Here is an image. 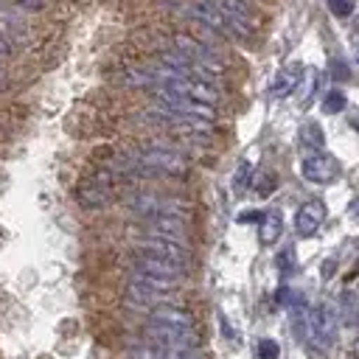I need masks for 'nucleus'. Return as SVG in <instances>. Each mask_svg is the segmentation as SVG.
Returning a JSON list of instances; mask_svg holds the SVG:
<instances>
[{
  "instance_id": "nucleus-20",
  "label": "nucleus",
  "mask_w": 359,
  "mask_h": 359,
  "mask_svg": "<svg viewBox=\"0 0 359 359\" xmlns=\"http://www.w3.org/2000/svg\"><path fill=\"white\" fill-rule=\"evenodd\" d=\"M331 76H334L337 81H339V79H345V81H348V79H351V67H348L345 62L334 59V62H331Z\"/></svg>"
},
{
  "instance_id": "nucleus-12",
  "label": "nucleus",
  "mask_w": 359,
  "mask_h": 359,
  "mask_svg": "<svg viewBox=\"0 0 359 359\" xmlns=\"http://www.w3.org/2000/svg\"><path fill=\"white\" fill-rule=\"evenodd\" d=\"M149 317H151V323H165V325L194 328V314H191V311H185V309H180V306H171V303L151 309V311H149Z\"/></svg>"
},
{
  "instance_id": "nucleus-3",
  "label": "nucleus",
  "mask_w": 359,
  "mask_h": 359,
  "mask_svg": "<svg viewBox=\"0 0 359 359\" xmlns=\"http://www.w3.org/2000/svg\"><path fill=\"white\" fill-rule=\"evenodd\" d=\"M112 194H115V174L109 168H95L90 177L81 180L76 199L84 208H104L112 199Z\"/></svg>"
},
{
  "instance_id": "nucleus-8",
  "label": "nucleus",
  "mask_w": 359,
  "mask_h": 359,
  "mask_svg": "<svg viewBox=\"0 0 359 359\" xmlns=\"http://www.w3.org/2000/svg\"><path fill=\"white\" fill-rule=\"evenodd\" d=\"M143 222H146L149 236H165V238H174V241H182V244H185V236H188V222H185V216L157 213V216H146Z\"/></svg>"
},
{
  "instance_id": "nucleus-21",
  "label": "nucleus",
  "mask_w": 359,
  "mask_h": 359,
  "mask_svg": "<svg viewBox=\"0 0 359 359\" xmlns=\"http://www.w3.org/2000/svg\"><path fill=\"white\" fill-rule=\"evenodd\" d=\"M278 266H280L283 272H289V269L294 266V264H292V247H286V250L278 255Z\"/></svg>"
},
{
  "instance_id": "nucleus-14",
  "label": "nucleus",
  "mask_w": 359,
  "mask_h": 359,
  "mask_svg": "<svg viewBox=\"0 0 359 359\" xmlns=\"http://www.w3.org/2000/svg\"><path fill=\"white\" fill-rule=\"evenodd\" d=\"M297 140H300V146L306 151H323V146H325V135H323L320 123H314V121H309V123L300 126Z\"/></svg>"
},
{
  "instance_id": "nucleus-15",
  "label": "nucleus",
  "mask_w": 359,
  "mask_h": 359,
  "mask_svg": "<svg viewBox=\"0 0 359 359\" xmlns=\"http://www.w3.org/2000/svg\"><path fill=\"white\" fill-rule=\"evenodd\" d=\"M250 185H252V165L247 160H241L238 168H236V177H233V191L236 194H244Z\"/></svg>"
},
{
  "instance_id": "nucleus-19",
  "label": "nucleus",
  "mask_w": 359,
  "mask_h": 359,
  "mask_svg": "<svg viewBox=\"0 0 359 359\" xmlns=\"http://www.w3.org/2000/svg\"><path fill=\"white\" fill-rule=\"evenodd\" d=\"M252 185H255V191H258L261 196H269V194H272V188H275V177H272V174H266V171H261V174L255 177V182H252Z\"/></svg>"
},
{
  "instance_id": "nucleus-1",
  "label": "nucleus",
  "mask_w": 359,
  "mask_h": 359,
  "mask_svg": "<svg viewBox=\"0 0 359 359\" xmlns=\"http://www.w3.org/2000/svg\"><path fill=\"white\" fill-rule=\"evenodd\" d=\"M337 328H339V311L334 303L323 300L317 303L314 309H309V317H306V331H303V342L309 348H323L328 351L334 337H337Z\"/></svg>"
},
{
  "instance_id": "nucleus-9",
  "label": "nucleus",
  "mask_w": 359,
  "mask_h": 359,
  "mask_svg": "<svg viewBox=\"0 0 359 359\" xmlns=\"http://www.w3.org/2000/svg\"><path fill=\"white\" fill-rule=\"evenodd\" d=\"M323 219H325V205H323L320 199L303 202V205L297 208V213H294V230H297V236H300V238H311V236L320 230Z\"/></svg>"
},
{
  "instance_id": "nucleus-13",
  "label": "nucleus",
  "mask_w": 359,
  "mask_h": 359,
  "mask_svg": "<svg viewBox=\"0 0 359 359\" xmlns=\"http://www.w3.org/2000/svg\"><path fill=\"white\" fill-rule=\"evenodd\" d=\"M280 233H283V219H280V213L278 210H266L264 216H261V222H258V238H261V244H275L278 238H280Z\"/></svg>"
},
{
  "instance_id": "nucleus-16",
  "label": "nucleus",
  "mask_w": 359,
  "mask_h": 359,
  "mask_svg": "<svg viewBox=\"0 0 359 359\" xmlns=\"http://www.w3.org/2000/svg\"><path fill=\"white\" fill-rule=\"evenodd\" d=\"M345 93L342 90H331V93H325V98H323V112H328V115H337V112H342L345 109Z\"/></svg>"
},
{
  "instance_id": "nucleus-7",
  "label": "nucleus",
  "mask_w": 359,
  "mask_h": 359,
  "mask_svg": "<svg viewBox=\"0 0 359 359\" xmlns=\"http://www.w3.org/2000/svg\"><path fill=\"white\" fill-rule=\"evenodd\" d=\"M135 272L140 275H151V278H163V280H182L188 266L182 264H174V261H165V258H157V255H149V252H137L135 261H132Z\"/></svg>"
},
{
  "instance_id": "nucleus-17",
  "label": "nucleus",
  "mask_w": 359,
  "mask_h": 359,
  "mask_svg": "<svg viewBox=\"0 0 359 359\" xmlns=\"http://www.w3.org/2000/svg\"><path fill=\"white\" fill-rule=\"evenodd\" d=\"M325 3H328V11L334 17H339V20H348L353 14V8H356V0H325Z\"/></svg>"
},
{
  "instance_id": "nucleus-18",
  "label": "nucleus",
  "mask_w": 359,
  "mask_h": 359,
  "mask_svg": "<svg viewBox=\"0 0 359 359\" xmlns=\"http://www.w3.org/2000/svg\"><path fill=\"white\" fill-rule=\"evenodd\" d=\"M255 356L258 359H278L280 356V348H278L275 339H261L258 348H255Z\"/></svg>"
},
{
  "instance_id": "nucleus-6",
  "label": "nucleus",
  "mask_w": 359,
  "mask_h": 359,
  "mask_svg": "<svg viewBox=\"0 0 359 359\" xmlns=\"http://www.w3.org/2000/svg\"><path fill=\"white\" fill-rule=\"evenodd\" d=\"M137 252H149V255H157V258H165V261H174V264H182L188 266L191 261V252L182 241H174V238H165V236H143L137 238Z\"/></svg>"
},
{
  "instance_id": "nucleus-10",
  "label": "nucleus",
  "mask_w": 359,
  "mask_h": 359,
  "mask_svg": "<svg viewBox=\"0 0 359 359\" xmlns=\"http://www.w3.org/2000/svg\"><path fill=\"white\" fill-rule=\"evenodd\" d=\"M168 294L171 292H160V289H151V286H146V283H140V280H129V286H126V300L132 303V306H140V309H157V306H165L168 303Z\"/></svg>"
},
{
  "instance_id": "nucleus-11",
  "label": "nucleus",
  "mask_w": 359,
  "mask_h": 359,
  "mask_svg": "<svg viewBox=\"0 0 359 359\" xmlns=\"http://www.w3.org/2000/svg\"><path fill=\"white\" fill-rule=\"evenodd\" d=\"M300 79H303V67L300 65H286L283 70L275 73L272 84H269V95L272 98H286L292 95L297 87H300Z\"/></svg>"
},
{
  "instance_id": "nucleus-2",
  "label": "nucleus",
  "mask_w": 359,
  "mask_h": 359,
  "mask_svg": "<svg viewBox=\"0 0 359 359\" xmlns=\"http://www.w3.org/2000/svg\"><path fill=\"white\" fill-rule=\"evenodd\" d=\"M132 165L140 171H154V174H174V177H182L188 171V160L174 151V149H163V146H149V149H140L135 157H132Z\"/></svg>"
},
{
  "instance_id": "nucleus-23",
  "label": "nucleus",
  "mask_w": 359,
  "mask_h": 359,
  "mask_svg": "<svg viewBox=\"0 0 359 359\" xmlns=\"http://www.w3.org/2000/svg\"><path fill=\"white\" fill-rule=\"evenodd\" d=\"M0 90H6V70H3V62H0Z\"/></svg>"
},
{
  "instance_id": "nucleus-22",
  "label": "nucleus",
  "mask_w": 359,
  "mask_h": 359,
  "mask_svg": "<svg viewBox=\"0 0 359 359\" xmlns=\"http://www.w3.org/2000/svg\"><path fill=\"white\" fill-rule=\"evenodd\" d=\"M8 56H11V42L0 34V62H3V59H8Z\"/></svg>"
},
{
  "instance_id": "nucleus-5",
  "label": "nucleus",
  "mask_w": 359,
  "mask_h": 359,
  "mask_svg": "<svg viewBox=\"0 0 359 359\" xmlns=\"http://www.w3.org/2000/svg\"><path fill=\"white\" fill-rule=\"evenodd\" d=\"M300 171H303V177H306L309 182H314V185H328V182H334V180L339 177V163H337V157L328 154V151H309V154L303 157V163H300Z\"/></svg>"
},
{
  "instance_id": "nucleus-4",
  "label": "nucleus",
  "mask_w": 359,
  "mask_h": 359,
  "mask_svg": "<svg viewBox=\"0 0 359 359\" xmlns=\"http://www.w3.org/2000/svg\"><path fill=\"white\" fill-rule=\"evenodd\" d=\"M146 339L160 348H177V351H196L199 337L194 328L182 325H165V323H149L146 325Z\"/></svg>"
},
{
  "instance_id": "nucleus-25",
  "label": "nucleus",
  "mask_w": 359,
  "mask_h": 359,
  "mask_svg": "<svg viewBox=\"0 0 359 359\" xmlns=\"http://www.w3.org/2000/svg\"><path fill=\"white\" fill-rule=\"evenodd\" d=\"M356 62H359V48H356Z\"/></svg>"
},
{
  "instance_id": "nucleus-24",
  "label": "nucleus",
  "mask_w": 359,
  "mask_h": 359,
  "mask_svg": "<svg viewBox=\"0 0 359 359\" xmlns=\"http://www.w3.org/2000/svg\"><path fill=\"white\" fill-rule=\"evenodd\" d=\"M353 359H359V337H356V342H353Z\"/></svg>"
}]
</instances>
